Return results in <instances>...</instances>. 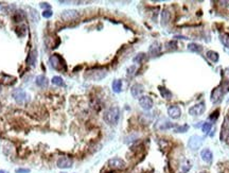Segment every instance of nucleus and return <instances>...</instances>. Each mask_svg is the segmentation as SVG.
<instances>
[{
  "label": "nucleus",
  "instance_id": "f257e3e1",
  "mask_svg": "<svg viewBox=\"0 0 229 173\" xmlns=\"http://www.w3.org/2000/svg\"><path fill=\"white\" fill-rule=\"evenodd\" d=\"M103 119L109 125H116L120 119V108L117 106L108 108L103 115Z\"/></svg>",
  "mask_w": 229,
  "mask_h": 173
},
{
  "label": "nucleus",
  "instance_id": "f03ea898",
  "mask_svg": "<svg viewBox=\"0 0 229 173\" xmlns=\"http://www.w3.org/2000/svg\"><path fill=\"white\" fill-rule=\"evenodd\" d=\"M49 63H50L51 67L54 70H57L59 72H65L67 70V66H66V62L59 54H53L49 59Z\"/></svg>",
  "mask_w": 229,
  "mask_h": 173
},
{
  "label": "nucleus",
  "instance_id": "7ed1b4c3",
  "mask_svg": "<svg viewBox=\"0 0 229 173\" xmlns=\"http://www.w3.org/2000/svg\"><path fill=\"white\" fill-rule=\"evenodd\" d=\"M107 72H106L105 69H102V68H95V69H91L88 70L85 74V79L86 80H90V81H101L102 79L106 77Z\"/></svg>",
  "mask_w": 229,
  "mask_h": 173
},
{
  "label": "nucleus",
  "instance_id": "20e7f679",
  "mask_svg": "<svg viewBox=\"0 0 229 173\" xmlns=\"http://www.w3.org/2000/svg\"><path fill=\"white\" fill-rule=\"evenodd\" d=\"M12 96L18 104H23L30 100V96L23 89H20V88H17V89L13 90Z\"/></svg>",
  "mask_w": 229,
  "mask_h": 173
},
{
  "label": "nucleus",
  "instance_id": "39448f33",
  "mask_svg": "<svg viewBox=\"0 0 229 173\" xmlns=\"http://www.w3.org/2000/svg\"><path fill=\"white\" fill-rule=\"evenodd\" d=\"M224 94H225V90H224L223 85L221 84L220 86H217V87H215L213 89L212 94H211V102L214 104L220 103L222 101V99H223Z\"/></svg>",
  "mask_w": 229,
  "mask_h": 173
},
{
  "label": "nucleus",
  "instance_id": "423d86ee",
  "mask_svg": "<svg viewBox=\"0 0 229 173\" xmlns=\"http://www.w3.org/2000/svg\"><path fill=\"white\" fill-rule=\"evenodd\" d=\"M205 102H199V103L195 104V105L191 106L190 108H189V114L191 115V116H201V115L204 114V112H205Z\"/></svg>",
  "mask_w": 229,
  "mask_h": 173
},
{
  "label": "nucleus",
  "instance_id": "0eeeda50",
  "mask_svg": "<svg viewBox=\"0 0 229 173\" xmlns=\"http://www.w3.org/2000/svg\"><path fill=\"white\" fill-rule=\"evenodd\" d=\"M203 143V138L199 135H193V136L190 137L188 141V147L191 149V150H197L199 149V147Z\"/></svg>",
  "mask_w": 229,
  "mask_h": 173
},
{
  "label": "nucleus",
  "instance_id": "6e6552de",
  "mask_svg": "<svg viewBox=\"0 0 229 173\" xmlns=\"http://www.w3.org/2000/svg\"><path fill=\"white\" fill-rule=\"evenodd\" d=\"M108 166H109L112 169H116V170H122L126 167V164L123 159L118 158V157H115V158H112L108 160Z\"/></svg>",
  "mask_w": 229,
  "mask_h": 173
},
{
  "label": "nucleus",
  "instance_id": "1a4fd4ad",
  "mask_svg": "<svg viewBox=\"0 0 229 173\" xmlns=\"http://www.w3.org/2000/svg\"><path fill=\"white\" fill-rule=\"evenodd\" d=\"M56 165H57V167L61 168V169H68V168L72 167L73 160L68 156H63V157H59V158L57 159Z\"/></svg>",
  "mask_w": 229,
  "mask_h": 173
},
{
  "label": "nucleus",
  "instance_id": "9d476101",
  "mask_svg": "<svg viewBox=\"0 0 229 173\" xmlns=\"http://www.w3.org/2000/svg\"><path fill=\"white\" fill-rule=\"evenodd\" d=\"M139 104L144 110H150L153 107V100L148 96H142L139 98Z\"/></svg>",
  "mask_w": 229,
  "mask_h": 173
},
{
  "label": "nucleus",
  "instance_id": "9b49d317",
  "mask_svg": "<svg viewBox=\"0 0 229 173\" xmlns=\"http://www.w3.org/2000/svg\"><path fill=\"white\" fill-rule=\"evenodd\" d=\"M79 17V13L75 10H66L62 13V18L66 21H71L74 20Z\"/></svg>",
  "mask_w": 229,
  "mask_h": 173
},
{
  "label": "nucleus",
  "instance_id": "f8f14e48",
  "mask_svg": "<svg viewBox=\"0 0 229 173\" xmlns=\"http://www.w3.org/2000/svg\"><path fill=\"white\" fill-rule=\"evenodd\" d=\"M229 138V115H227L224 120L221 132V140H227Z\"/></svg>",
  "mask_w": 229,
  "mask_h": 173
},
{
  "label": "nucleus",
  "instance_id": "ddd939ff",
  "mask_svg": "<svg viewBox=\"0 0 229 173\" xmlns=\"http://www.w3.org/2000/svg\"><path fill=\"white\" fill-rule=\"evenodd\" d=\"M168 115L171 117L172 119H178L179 117L181 116V110L178 106L176 105H172L168 108Z\"/></svg>",
  "mask_w": 229,
  "mask_h": 173
},
{
  "label": "nucleus",
  "instance_id": "4468645a",
  "mask_svg": "<svg viewBox=\"0 0 229 173\" xmlns=\"http://www.w3.org/2000/svg\"><path fill=\"white\" fill-rule=\"evenodd\" d=\"M173 126L174 125H173L170 121L166 120V119H162V120L157 121V123H156V128L157 130H160V131L168 130V128H173Z\"/></svg>",
  "mask_w": 229,
  "mask_h": 173
},
{
  "label": "nucleus",
  "instance_id": "2eb2a0df",
  "mask_svg": "<svg viewBox=\"0 0 229 173\" xmlns=\"http://www.w3.org/2000/svg\"><path fill=\"white\" fill-rule=\"evenodd\" d=\"M35 83H36V85L38 86V87H41V88H46L47 86H48V84H49V80L47 79L45 75L41 74V75H37V77H36V80H35Z\"/></svg>",
  "mask_w": 229,
  "mask_h": 173
},
{
  "label": "nucleus",
  "instance_id": "dca6fc26",
  "mask_svg": "<svg viewBox=\"0 0 229 173\" xmlns=\"http://www.w3.org/2000/svg\"><path fill=\"white\" fill-rule=\"evenodd\" d=\"M143 92V86L141 85V84H134V85L132 86V88H131V94H132L133 97H135V98H137V97H139L140 95Z\"/></svg>",
  "mask_w": 229,
  "mask_h": 173
},
{
  "label": "nucleus",
  "instance_id": "f3484780",
  "mask_svg": "<svg viewBox=\"0 0 229 173\" xmlns=\"http://www.w3.org/2000/svg\"><path fill=\"white\" fill-rule=\"evenodd\" d=\"M201 156H202V159H203L205 163L210 164L211 161H212L213 155H212V152H211L209 149H204L201 152Z\"/></svg>",
  "mask_w": 229,
  "mask_h": 173
},
{
  "label": "nucleus",
  "instance_id": "a211bd4d",
  "mask_svg": "<svg viewBox=\"0 0 229 173\" xmlns=\"http://www.w3.org/2000/svg\"><path fill=\"white\" fill-rule=\"evenodd\" d=\"M160 45H159V43H154L151 45L150 47V50H148V53H150L151 56H158L159 53H160Z\"/></svg>",
  "mask_w": 229,
  "mask_h": 173
},
{
  "label": "nucleus",
  "instance_id": "6ab92c4d",
  "mask_svg": "<svg viewBox=\"0 0 229 173\" xmlns=\"http://www.w3.org/2000/svg\"><path fill=\"white\" fill-rule=\"evenodd\" d=\"M36 59H37V51L36 50H32L30 53H29L28 57H27V64L31 66H35L36 64Z\"/></svg>",
  "mask_w": 229,
  "mask_h": 173
},
{
  "label": "nucleus",
  "instance_id": "aec40b11",
  "mask_svg": "<svg viewBox=\"0 0 229 173\" xmlns=\"http://www.w3.org/2000/svg\"><path fill=\"white\" fill-rule=\"evenodd\" d=\"M0 77H2L1 79L2 83L6 84V85H12V84H14L15 82H16V77H11V75L5 74H0Z\"/></svg>",
  "mask_w": 229,
  "mask_h": 173
},
{
  "label": "nucleus",
  "instance_id": "412c9836",
  "mask_svg": "<svg viewBox=\"0 0 229 173\" xmlns=\"http://www.w3.org/2000/svg\"><path fill=\"white\" fill-rule=\"evenodd\" d=\"M187 48H188V50L191 51V52H196V53H199L202 50H203V47H202L201 45H199V44H195V43L189 44V45L187 46Z\"/></svg>",
  "mask_w": 229,
  "mask_h": 173
},
{
  "label": "nucleus",
  "instance_id": "4be33fe9",
  "mask_svg": "<svg viewBox=\"0 0 229 173\" xmlns=\"http://www.w3.org/2000/svg\"><path fill=\"white\" fill-rule=\"evenodd\" d=\"M207 57H208L211 62H213V63H216V62L219 61V59H220L219 53L215 52V51H212V50L207 51Z\"/></svg>",
  "mask_w": 229,
  "mask_h": 173
},
{
  "label": "nucleus",
  "instance_id": "5701e85b",
  "mask_svg": "<svg viewBox=\"0 0 229 173\" xmlns=\"http://www.w3.org/2000/svg\"><path fill=\"white\" fill-rule=\"evenodd\" d=\"M159 92H160V95L162 96V98L169 100L172 98V92L169 89H166V87H159Z\"/></svg>",
  "mask_w": 229,
  "mask_h": 173
},
{
  "label": "nucleus",
  "instance_id": "b1692460",
  "mask_svg": "<svg viewBox=\"0 0 229 173\" xmlns=\"http://www.w3.org/2000/svg\"><path fill=\"white\" fill-rule=\"evenodd\" d=\"M169 20H170V13H169L166 10L162 11V13H161V25L166 26V23H169Z\"/></svg>",
  "mask_w": 229,
  "mask_h": 173
},
{
  "label": "nucleus",
  "instance_id": "393cba45",
  "mask_svg": "<svg viewBox=\"0 0 229 173\" xmlns=\"http://www.w3.org/2000/svg\"><path fill=\"white\" fill-rule=\"evenodd\" d=\"M122 89V81L121 80H115L113 82V90L115 92H120Z\"/></svg>",
  "mask_w": 229,
  "mask_h": 173
},
{
  "label": "nucleus",
  "instance_id": "a878e982",
  "mask_svg": "<svg viewBox=\"0 0 229 173\" xmlns=\"http://www.w3.org/2000/svg\"><path fill=\"white\" fill-rule=\"evenodd\" d=\"M51 82H52V84H54V85H56V86H65L64 80L62 79L61 77H59V75L53 77L52 80H51Z\"/></svg>",
  "mask_w": 229,
  "mask_h": 173
},
{
  "label": "nucleus",
  "instance_id": "bb28decb",
  "mask_svg": "<svg viewBox=\"0 0 229 173\" xmlns=\"http://www.w3.org/2000/svg\"><path fill=\"white\" fill-rule=\"evenodd\" d=\"M220 39H221L222 44H223L225 47L229 48V34H227V33H223V34L220 35Z\"/></svg>",
  "mask_w": 229,
  "mask_h": 173
},
{
  "label": "nucleus",
  "instance_id": "cd10ccee",
  "mask_svg": "<svg viewBox=\"0 0 229 173\" xmlns=\"http://www.w3.org/2000/svg\"><path fill=\"white\" fill-rule=\"evenodd\" d=\"M24 18V14L21 11H18L17 13H15V15L13 16V20L15 21V23H20V21H23Z\"/></svg>",
  "mask_w": 229,
  "mask_h": 173
},
{
  "label": "nucleus",
  "instance_id": "c85d7f7f",
  "mask_svg": "<svg viewBox=\"0 0 229 173\" xmlns=\"http://www.w3.org/2000/svg\"><path fill=\"white\" fill-rule=\"evenodd\" d=\"M145 53H139V54H137L136 56L133 59V61L135 62V63H138V64H140V63H142V62L145 59Z\"/></svg>",
  "mask_w": 229,
  "mask_h": 173
},
{
  "label": "nucleus",
  "instance_id": "c756f323",
  "mask_svg": "<svg viewBox=\"0 0 229 173\" xmlns=\"http://www.w3.org/2000/svg\"><path fill=\"white\" fill-rule=\"evenodd\" d=\"M166 49H168V50H171V51L176 50L177 44H176V41H169V43H166Z\"/></svg>",
  "mask_w": 229,
  "mask_h": 173
},
{
  "label": "nucleus",
  "instance_id": "7c9ffc66",
  "mask_svg": "<svg viewBox=\"0 0 229 173\" xmlns=\"http://www.w3.org/2000/svg\"><path fill=\"white\" fill-rule=\"evenodd\" d=\"M189 130V126L187 125V124H184V125H181V126H177V128H175V132L176 133H184L187 132V131Z\"/></svg>",
  "mask_w": 229,
  "mask_h": 173
},
{
  "label": "nucleus",
  "instance_id": "2f4dec72",
  "mask_svg": "<svg viewBox=\"0 0 229 173\" xmlns=\"http://www.w3.org/2000/svg\"><path fill=\"white\" fill-rule=\"evenodd\" d=\"M202 130H203V132L206 133V134L207 133H209L211 130V123H209V122L203 123V125H202Z\"/></svg>",
  "mask_w": 229,
  "mask_h": 173
},
{
  "label": "nucleus",
  "instance_id": "473e14b6",
  "mask_svg": "<svg viewBox=\"0 0 229 173\" xmlns=\"http://www.w3.org/2000/svg\"><path fill=\"white\" fill-rule=\"evenodd\" d=\"M41 15H43V17H45V18H50L53 15V12L51 10H46V11H44Z\"/></svg>",
  "mask_w": 229,
  "mask_h": 173
},
{
  "label": "nucleus",
  "instance_id": "72a5a7b5",
  "mask_svg": "<svg viewBox=\"0 0 229 173\" xmlns=\"http://www.w3.org/2000/svg\"><path fill=\"white\" fill-rule=\"evenodd\" d=\"M135 71H136V66H131V67H128V69H127V74L128 75H133L135 74Z\"/></svg>",
  "mask_w": 229,
  "mask_h": 173
},
{
  "label": "nucleus",
  "instance_id": "f704fd0d",
  "mask_svg": "<svg viewBox=\"0 0 229 173\" xmlns=\"http://www.w3.org/2000/svg\"><path fill=\"white\" fill-rule=\"evenodd\" d=\"M190 169H191L190 165H183L181 166V173H187Z\"/></svg>",
  "mask_w": 229,
  "mask_h": 173
},
{
  "label": "nucleus",
  "instance_id": "c9c22d12",
  "mask_svg": "<svg viewBox=\"0 0 229 173\" xmlns=\"http://www.w3.org/2000/svg\"><path fill=\"white\" fill-rule=\"evenodd\" d=\"M16 173H29L30 172V169H27V168H18L16 169Z\"/></svg>",
  "mask_w": 229,
  "mask_h": 173
},
{
  "label": "nucleus",
  "instance_id": "e433bc0d",
  "mask_svg": "<svg viewBox=\"0 0 229 173\" xmlns=\"http://www.w3.org/2000/svg\"><path fill=\"white\" fill-rule=\"evenodd\" d=\"M217 117H219V110H215L214 113H212V114H211L210 119H214V120H215Z\"/></svg>",
  "mask_w": 229,
  "mask_h": 173
},
{
  "label": "nucleus",
  "instance_id": "4c0bfd02",
  "mask_svg": "<svg viewBox=\"0 0 229 173\" xmlns=\"http://www.w3.org/2000/svg\"><path fill=\"white\" fill-rule=\"evenodd\" d=\"M39 5H41V9H48V10H50V5L48 3H46V2H41Z\"/></svg>",
  "mask_w": 229,
  "mask_h": 173
},
{
  "label": "nucleus",
  "instance_id": "58836bf2",
  "mask_svg": "<svg viewBox=\"0 0 229 173\" xmlns=\"http://www.w3.org/2000/svg\"><path fill=\"white\" fill-rule=\"evenodd\" d=\"M0 173H9V172L5 171V170H0Z\"/></svg>",
  "mask_w": 229,
  "mask_h": 173
},
{
  "label": "nucleus",
  "instance_id": "ea45409f",
  "mask_svg": "<svg viewBox=\"0 0 229 173\" xmlns=\"http://www.w3.org/2000/svg\"><path fill=\"white\" fill-rule=\"evenodd\" d=\"M0 92H1V86H0Z\"/></svg>",
  "mask_w": 229,
  "mask_h": 173
},
{
  "label": "nucleus",
  "instance_id": "a19ab883",
  "mask_svg": "<svg viewBox=\"0 0 229 173\" xmlns=\"http://www.w3.org/2000/svg\"><path fill=\"white\" fill-rule=\"evenodd\" d=\"M201 173H207V172H201Z\"/></svg>",
  "mask_w": 229,
  "mask_h": 173
},
{
  "label": "nucleus",
  "instance_id": "79ce46f5",
  "mask_svg": "<svg viewBox=\"0 0 229 173\" xmlns=\"http://www.w3.org/2000/svg\"><path fill=\"white\" fill-rule=\"evenodd\" d=\"M227 140H228V142H229V138H228V139H227Z\"/></svg>",
  "mask_w": 229,
  "mask_h": 173
},
{
  "label": "nucleus",
  "instance_id": "37998d69",
  "mask_svg": "<svg viewBox=\"0 0 229 173\" xmlns=\"http://www.w3.org/2000/svg\"><path fill=\"white\" fill-rule=\"evenodd\" d=\"M62 173H64V172H62Z\"/></svg>",
  "mask_w": 229,
  "mask_h": 173
}]
</instances>
